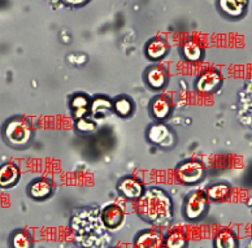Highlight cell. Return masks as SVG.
I'll list each match as a JSON object with an SVG mask.
<instances>
[{
  "label": "cell",
  "mask_w": 252,
  "mask_h": 248,
  "mask_svg": "<svg viewBox=\"0 0 252 248\" xmlns=\"http://www.w3.org/2000/svg\"><path fill=\"white\" fill-rule=\"evenodd\" d=\"M74 241L83 248H104L111 242V235L101 221L100 211L85 208L70 221Z\"/></svg>",
  "instance_id": "1"
},
{
  "label": "cell",
  "mask_w": 252,
  "mask_h": 248,
  "mask_svg": "<svg viewBox=\"0 0 252 248\" xmlns=\"http://www.w3.org/2000/svg\"><path fill=\"white\" fill-rule=\"evenodd\" d=\"M137 213L146 222L156 227H165L173 218V203L165 191L152 187L137 200Z\"/></svg>",
  "instance_id": "2"
},
{
  "label": "cell",
  "mask_w": 252,
  "mask_h": 248,
  "mask_svg": "<svg viewBox=\"0 0 252 248\" xmlns=\"http://www.w3.org/2000/svg\"><path fill=\"white\" fill-rule=\"evenodd\" d=\"M5 139L13 147H22L28 144L32 138V126L25 119L11 120L4 130Z\"/></svg>",
  "instance_id": "3"
},
{
  "label": "cell",
  "mask_w": 252,
  "mask_h": 248,
  "mask_svg": "<svg viewBox=\"0 0 252 248\" xmlns=\"http://www.w3.org/2000/svg\"><path fill=\"white\" fill-rule=\"evenodd\" d=\"M209 199L205 191H194L185 200L184 216L189 221L202 219L208 211Z\"/></svg>",
  "instance_id": "4"
},
{
  "label": "cell",
  "mask_w": 252,
  "mask_h": 248,
  "mask_svg": "<svg viewBox=\"0 0 252 248\" xmlns=\"http://www.w3.org/2000/svg\"><path fill=\"white\" fill-rule=\"evenodd\" d=\"M203 174H204V168L200 162L195 160L182 162L176 170L177 180L186 185L199 182L203 178Z\"/></svg>",
  "instance_id": "5"
},
{
  "label": "cell",
  "mask_w": 252,
  "mask_h": 248,
  "mask_svg": "<svg viewBox=\"0 0 252 248\" xmlns=\"http://www.w3.org/2000/svg\"><path fill=\"white\" fill-rule=\"evenodd\" d=\"M100 217L107 230H117L125 221V211L117 203H111L101 209Z\"/></svg>",
  "instance_id": "6"
},
{
  "label": "cell",
  "mask_w": 252,
  "mask_h": 248,
  "mask_svg": "<svg viewBox=\"0 0 252 248\" xmlns=\"http://www.w3.org/2000/svg\"><path fill=\"white\" fill-rule=\"evenodd\" d=\"M120 195L126 200L137 202L144 194V186L139 178L134 176H127L119 182L117 186Z\"/></svg>",
  "instance_id": "7"
},
{
  "label": "cell",
  "mask_w": 252,
  "mask_h": 248,
  "mask_svg": "<svg viewBox=\"0 0 252 248\" xmlns=\"http://www.w3.org/2000/svg\"><path fill=\"white\" fill-rule=\"evenodd\" d=\"M134 248H165V237L160 229L141 231L134 239Z\"/></svg>",
  "instance_id": "8"
},
{
  "label": "cell",
  "mask_w": 252,
  "mask_h": 248,
  "mask_svg": "<svg viewBox=\"0 0 252 248\" xmlns=\"http://www.w3.org/2000/svg\"><path fill=\"white\" fill-rule=\"evenodd\" d=\"M221 83V74L217 70L204 72L196 81V89L199 93H209L215 91Z\"/></svg>",
  "instance_id": "9"
},
{
  "label": "cell",
  "mask_w": 252,
  "mask_h": 248,
  "mask_svg": "<svg viewBox=\"0 0 252 248\" xmlns=\"http://www.w3.org/2000/svg\"><path fill=\"white\" fill-rule=\"evenodd\" d=\"M148 138H150L152 143L160 144L162 147L170 146L173 143V137H172L170 130L168 129V126L162 125V124L152 125L148 130Z\"/></svg>",
  "instance_id": "10"
},
{
  "label": "cell",
  "mask_w": 252,
  "mask_h": 248,
  "mask_svg": "<svg viewBox=\"0 0 252 248\" xmlns=\"http://www.w3.org/2000/svg\"><path fill=\"white\" fill-rule=\"evenodd\" d=\"M52 194V182L47 178H38L29 185V195L36 200L47 199Z\"/></svg>",
  "instance_id": "11"
},
{
  "label": "cell",
  "mask_w": 252,
  "mask_h": 248,
  "mask_svg": "<svg viewBox=\"0 0 252 248\" xmlns=\"http://www.w3.org/2000/svg\"><path fill=\"white\" fill-rule=\"evenodd\" d=\"M188 242V234L182 227L170 229L165 235V248H186Z\"/></svg>",
  "instance_id": "12"
},
{
  "label": "cell",
  "mask_w": 252,
  "mask_h": 248,
  "mask_svg": "<svg viewBox=\"0 0 252 248\" xmlns=\"http://www.w3.org/2000/svg\"><path fill=\"white\" fill-rule=\"evenodd\" d=\"M213 243L215 248H238L239 246L237 234L231 229H221L220 231H217Z\"/></svg>",
  "instance_id": "13"
},
{
  "label": "cell",
  "mask_w": 252,
  "mask_h": 248,
  "mask_svg": "<svg viewBox=\"0 0 252 248\" xmlns=\"http://www.w3.org/2000/svg\"><path fill=\"white\" fill-rule=\"evenodd\" d=\"M20 170L16 164H5L0 166V187H11L17 182Z\"/></svg>",
  "instance_id": "14"
},
{
  "label": "cell",
  "mask_w": 252,
  "mask_h": 248,
  "mask_svg": "<svg viewBox=\"0 0 252 248\" xmlns=\"http://www.w3.org/2000/svg\"><path fill=\"white\" fill-rule=\"evenodd\" d=\"M247 3L249 0H220V8L230 17H239L243 15Z\"/></svg>",
  "instance_id": "15"
},
{
  "label": "cell",
  "mask_w": 252,
  "mask_h": 248,
  "mask_svg": "<svg viewBox=\"0 0 252 248\" xmlns=\"http://www.w3.org/2000/svg\"><path fill=\"white\" fill-rule=\"evenodd\" d=\"M205 192L208 195L209 200H213V202H225V200L230 198L231 187L226 184H216L212 185Z\"/></svg>",
  "instance_id": "16"
},
{
  "label": "cell",
  "mask_w": 252,
  "mask_h": 248,
  "mask_svg": "<svg viewBox=\"0 0 252 248\" xmlns=\"http://www.w3.org/2000/svg\"><path fill=\"white\" fill-rule=\"evenodd\" d=\"M166 79H168V73L162 66H155L148 70L147 82L154 89H160L164 86L166 83Z\"/></svg>",
  "instance_id": "17"
},
{
  "label": "cell",
  "mask_w": 252,
  "mask_h": 248,
  "mask_svg": "<svg viewBox=\"0 0 252 248\" xmlns=\"http://www.w3.org/2000/svg\"><path fill=\"white\" fill-rule=\"evenodd\" d=\"M152 115L155 116L156 119H165L168 117L172 109V103L168 97L158 96L155 100L152 101Z\"/></svg>",
  "instance_id": "18"
},
{
  "label": "cell",
  "mask_w": 252,
  "mask_h": 248,
  "mask_svg": "<svg viewBox=\"0 0 252 248\" xmlns=\"http://www.w3.org/2000/svg\"><path fill=\"white\" fill-rule=\"evenodd\" d=\"M168 52V46L162 39H154L147 44L146 48V54L150 59H160Z\"/></svg>",
  "instance_id": "19"
},
{
  "label": "cell",
  "mask_w": 252,
  "mask_h": 248,
  "mask_svg": "<svg viewBox=\"0 0 252 248\" xmlns=\"http://www.w3.org/2000/svg\"><path fill=\"white\" fill-rule=\"evenodd\" d=\"M113 109V104L105 97H96L91 103V113L95 117H103L107 116Z\"/></svg>",
  "instance_id": "20"
},
{
  "label": "cell",
  "mask_w": 252,
  "mask_h": 248,
  "mask_svg": "<svg viewBox=\"0 0 252 248\" xmlns=\"http://www.w3.org/2000/svg\"><path fill=\"white\" fill-rule=\"evenodd\" d=\"M184 56L185 59H188L189 62H198L199 59L202 58L203 48L199 42L196 40H189L184 44Z\"/></svg>",
  "instance_id": "21"
},
{
  "label": "cell",
  "mask_w": 252,
  "mask_h": 248,
  "mask_svg": "<svg viewBox=\"0 0 252 248\" xmlns=\"http://www.w3.org/2000/svg\"><path fill=\"white\" fill-rule=\"evenodd\" d=\"M70 107H72V111L74 112L76 117L82 119V117H85L87 108H89V100H87V97L85 95L78 93L70 101Z\"/></svg>",
  "instance_id": "22"
},
{
  "label": "cell",
  "mask_w": 252,
  "mask_h": 248,
  "mask_svg": "<svg viewBox=\"0 0 252 248\" xmlns=\"http://www.w3.org/2000/svg\"><path fill=\"white\" fill-rule=\"evenodd\" d=\"M12 248H32V237L26 231H16L12 237Z\"/></svg>",
  "instance_id": "23"
},
{
  "label": "cell",
  "mask_w": 252,
  "mask_h": 248,
  "mask_svg": "<svg viewBox=\"0 0 252 248\" xmlns=\"http://www.w3.org/2000/svg\"><path fill=\"white\" fill-rule=\"evenodd\" d=\"M113 109H115L120 116H130L131 115V112H133V104H131V101L127 99V97H119V99H116L115 103H113Z\"/></svg>",
  "instance_id": "24"
},
{
  "label": "cell",
  "mask_w": 252,
  "mask_h": 248,
  "mask_svg": "<svg viewBox=\"0 0 252 248\" xmlns=\"http://www.w3.org/2000/svg\"><path fill=\"white\" fill-rule=\"evenodd\" d=\"M77 127L81 131H93L95 129V124L94 121H91V120L86 119V117H82V119H79Z\"/></svg>",
  "instance_id": "25"
},
{
  "label": "cell",
  "mask_w": 252,
  "mask_h": 248,
  "mask_svg": "<svg viewBox=\"0 0 252 248\" xmlns=\"http://www.w3.org/2000/svg\"><path fill=\"white\" fill-rule=\"evenodd\" d=\"M63 1L69 4V5H81V4H85L89 0H63Z\"/></svg>",
  "instance_id": "26"
},
{
  "label": "cell",
  "mask_w": 252,
  "mask_h": 248,
  "mask_svg": "<svg viewBox=\"0 0 252 248\" xmlns=\"http://www.w3.org/2000/svg\"><path fill=\"white\" fill-rule=\"evenodd\" d=\"M112 248H119V247H112Z\"/></svg>",
  "instance_id": "27"
}]
</instances>
